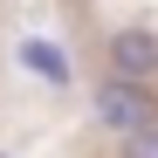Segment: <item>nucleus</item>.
I'll return each instance as SVG.
<instances>
[{
    "instance_id": "obj_2",
    "label": "nucleus",
    "mask_w": 158,
    "mask_h": 158,
    "mask_svg": "<svg viewBox=\"0 0 158 158\" xmlns=\"http://www.w3.org/2000/svg\"><path fill=\"white\" fill-rule=\"evenodd\" d=\"M103 62H110V76H124V83H158V35L151 28H117L110 48H103Z\"/></svg>"
},
{
    "instance_id": "obj_4",
    "label": "nucleus",
    "mask_w": 158,
    "mask_h": 158,
    "mask_svg": "<svg viewBox=\"0 0 158 158\" xmlns=\"http://www.w3.org/2000/svg\"><path fill=\"white\" fill-rule=\"evenodd\" d=\"M124 158H158V124L151 131H131V138H124Z\"/></svg>"
},
{
    "instance_id": "obj_1",
    "label": "nucleus",
    "mask_w": 158,
    "mask_h": 158,
    "mask_svg": "<svg viewBox=\"0 0 158 158\" xmlns=\"http://www.w3.org/2000/svg\"><path fill=\"white\" fill-rule=\"evenodd\" d=\"M89 110L103 131H117V138H131V131H151L158 124V96L151 83H124V76H103L96 96H89Z\"/></svg>"
},
{
    "instance_id": "obj_3",
    "label": "nucleus",
    "mask_w": 158,
    "mask_h": 158,
    "mask_svg": "<svg viewBox=\"0 0 158 158\" xmlns=\"http://www.w3.org/2000/svg\"><path fill=\"white\" fill-rule=\"evenodd\" d=\"M21 69H35L41 83H55V89L69 83V55H62L55 41H41V35H28V41H21Z\"/></svg>"
}]
</instances>
